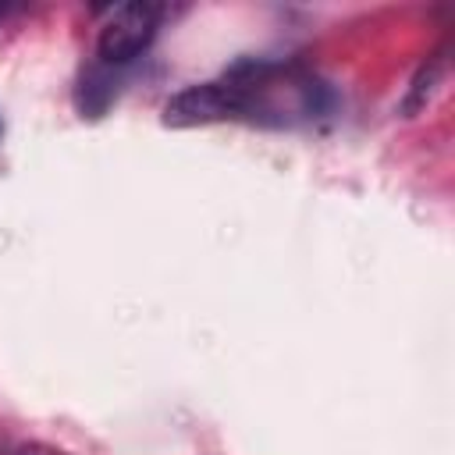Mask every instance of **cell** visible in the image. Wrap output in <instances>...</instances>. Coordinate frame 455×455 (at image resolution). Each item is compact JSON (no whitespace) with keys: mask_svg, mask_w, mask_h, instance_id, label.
Wrapping results in <instances>:
<instances>
[{"mask_svg":"<svg viewBox=\"0 0 455 455\" xmlns=\"http://www.w3.org/2000/svg\"><path fill=\"white\" fill-rule=\"evenodd\" d=\"M4 18H7V7H4V4H0V21H4Z\"/></svg>","mask_w":455,"mask_h":455,"instance_id":"cell-4","label":"cell"},{"mask_svg":"<svg viewBox=\"0 0 455 455\" xmlns=\"http://www.w3.org/2000/svg\"><path fill=\"white\" fill-rule=\"evenodd\" d=\"M444 71H448L444 50L430 53V57L416 68V75H412V82H409V89H405V96H402V107H398L402 117H416L419 110L430 107V100L437 96V89H441V82H444Z\"/></svg>","mask_w":455,"mask_h":455,"instance_id":"cell-2","label":"cell"},{"mask_svg":"<svg viewBox=\"0 0 455 455\" xmlns=\"http://www.w3.org/2000/svg\"><path fill=\"white\" fill-rule=\"evenodd\" d=\"M18 455H64V451H53V448H39V444H32V448H21Z\"/></svg>","mask_w":455,"mask_h":455,"instance_id":"cell-3","label":"cell"},{"mask_svg":"<svg viewBox=\"0 0 455 455\" xmlns=\"http://www.w3.org/2000/svg\"><path fill=\"white\" fill-rule=\"evenodd\" d=\"M156 28H160V7H153V4L110 7L100 25V36H96V53L103 64L121 68L149 50Z\"/></svg>","mask_w":455,"mask_h":455,"instance_id":"cell-1","label":"cell"}]
</instances>
